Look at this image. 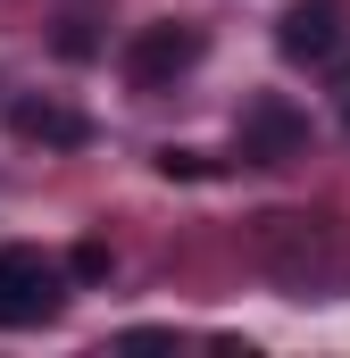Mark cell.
I'll list each match as a JSON object with an SVG mask.
<instances>
[{
    "label": "cell",
    "instance_id": "1",
    "mask_svg": "<svg viewBox=\"0 0 350 358\" xmlns=\"http://www.w3.org/2000/svg\"><path fill=\"white\" fill-rule=\"evenodd\" d=\"M251 250H259V267L284 283V292H300V300H326V292H342L350 283V242L334 217H292V208H275L251 225Z\"/></svg>",
    "mask_w": 350,
    "mask_h": 358
},
{
    "label": "cell",
    "instance_id": "2",
    "mask_svg": "<svg viewBox=\"0 0 350 358\" xmlns=\"http://www.w3.org/2000/svg\"><path fill=\"white\" fill-rule=\"evenodd\" d=\"M67 308V267L42 259V250H0V325L25 334V325H50Z\"/></svg>",
    "mask_w": 350,
    "mask_h": 358
},
{
    "label": "cell",
    "instance_id": "3",
    "mask_svg": "<svg viewBox=\"0 0 350 358\" xmlns=\"http://www.w3.org/2000/svg\"><path fill=\"white\" fill-rule=\"evenodd\" d=\"M275 50H284L292 67H334L350 50V8L342 0H292L284 25H275Z\"/></svg>",
    "mask_w": 350,
    "mask_h": 358
},
{
    "label": "cell",
    "instance_id": "4",
    "mask_svg": "<svg viewBox=\"0 0 350 358\" xmlns=\"http://www.w3.org/2000/svg\"><path fill=\"white\" fill-rule=\"evenodd\" d=\"M183 67H200V25H142L134 42H125V84L134 92H159V84H175Z\"/></svg>",
    "mask_w": 350,
    "mask_h": 358
},
{
    "label": "cell",
    "instance_id": "5",
    "mask_svg": "<svg viewBox=\"0 0 350 358\" xmlns=\"http://www.w3.org/2000/svg\"><path fill=\"white\" fill-rule=\"evenodd\" d=\"M300 142H309V117H300L292 100H251V117H242V159L284 167V159H300Z\"/></svg>",
    "mask_w": 350,
    "mask_h": 358
},
{
    "label": "cell",
    "instance_id": "6",
    "mask_svg": "<svg viewBox=\"0 0 350 358\" xmlns=\"http://www.w3.org/2000/svg\"><path fill=\"white\" fill-rule=\"evenodd\" d=\"M8 134L76 150V142H84V117H76V108H50V100H8Z\"/></svg>",
    "mask_w": 350,
    "mask_h": 358
},
{
    "label": "cell",
    "instance_id": "7",
    "mask_svg": "<svg viewBox=\"0 0 350 358\" xmlns=\"http://www.w3.org/2000/svg\"><path fill=\"white\" fill-rule=\"evenodd\" d=\"M159 167H167V176H209V159H200V150H159Z\"/></svg>",
    "mask_w": 350,
    "mask_h": 358
},
{
    "label": "cell",
    "instance_id": "8",
    "mask_svg": "<svg viewBox=\"0 0 350 358\" xmlns=\"http://www.w3.org/2000/svg\"><path fill=\"white\" fill-rule=\"evenodd\" d=\"M76 275H84V283H100V275H108V250H100V242H84V250H76Z\"/></svg>",
    "mask_w": 350,
    "mask_h": 358
},
{
    "label": "cell",
    "instance_id": "9",
    "mask_svg": "<svg viewBox=\"0 0 350 358\" xmlns=\"http://www.w3.org/2000/svg\"><path fill=\"white\" fill-rule=\"evenodd\" d=\"M342 117H350V108H342Z\"/></svg>",
    "mask_w": 350,
    "mask_h": 358
}]
</instances>
